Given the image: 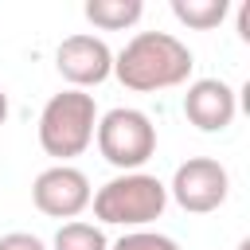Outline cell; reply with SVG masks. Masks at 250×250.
Segmentation results:
<instances>
[{
  "mask_svg": "<svg viewBox=\"0 0 250 250\" xmlns=\"http://www.w3.org/2000/svg\"><path fill=\"white\" fill-rule=\"evenodd\" d=\"M4 121H8V94L0 90V125H4Z\"/></svg>",
  "mask_w": 250,
  "mask_h": 250,
  "instance_id": "obj_15",
  "label": "cell"
},
{
  "mask_svg": "<svg viewBox=\"0 0 250 250\" xmlns=\"http://www.w3.org/2000/svg\"><path fill=\"white\" fill-rule=\"evenodd\" d=\"M109 250H180V242L145 227V230H125L117 242H109Z\"/></svg>",
  "mask_w": 250,
  "mask_h": 250,
  "instance_id": "obj_12",
  "label": "cell"
},
{
  "mask_svg": "<svg viewBox=\"0 0 250 250\" xmlns=\"http://www.w3.org/2000/svg\"><path fill=\"white\" fill-rule=\"evenodd\" d=\"M94 141H98V152L105 156V164H113L117 172H141L156 152V125L145 109L113 105V109L98 113Z\"/></svg>",
  "mask_w": 250,
  "mask_h": 250,
  "instance_id": "obj_4",
  "label": "cell"
},
{
  "mask_svg": "<svg viewBox=\"0 0 250 250\" xmlns=\"http://www.w3.org/2000/svg\"><path fill=\"white\" fill-rule=\"evenodd\" d=\"M82 16L98 27V31H125L145 16L141 0H86Z\"/></svg>",
  "mask_w": 250,
  "mask_h": 250,
  "instance_id": "obj_9",
  "label": "cell"
},
{
  "mask_svg": "<svg viewBox=\"0 0 250 250\" xmlns=\"http://www.w3.org/2000/svg\"><path fill=\"white\" fill-rule=\"evenodd\" d=\"M168 188V199L176 207H184L188 215H207V211H219L230 195V172L215 160V156H188L176 172H172V184Z\"/></svg>",
  "mask_w": 250,
  "mask_h": 250,
  "instance_id": "obj_5",
  "label": "cell"
},
{
  "mask_svg": "<svg viewBox=\"0 0 250 250\" xmlns=\"http://www.w3.org/2000/svg\"><path fill=\"white\" fill-rule=\"evenodd\" d=\"M238 35H242V39H250V4H242V8H238Z\"/></svg>",
  "mask_w": 250,
  "mask_h": 250,
  "instance_id": "obj_14",
  "label": "cell"
},
{
  "mask_svg": "<svg viewBox=\"0 0 250 250\" xmlns=\"http://www.w3.org/2000/svg\"><path fill=\"white\" fill-rule=\"evenodd\" d=\"M230 4L227 0H172V16L184 23V27H195V31H211L227 20Z\"/></svg>",
  "mask_w": 250,
  "mask_h": 250,
  "instance_id": "obj_11",
  "label": "cell"
},
{
  "mask_svg": "<svg viewBox=\"0 0 250 250\" xmlns=\"http://www.w3.org/2000/svg\"><path fill=\"white\" fill-rule=\"evenodd\" d=\"M90 195H94L90 176L74 164H51L31 180V203L47 219H62V223L78 219L90 207Z\"/></svg>",
  "mask_w": 250,
  "mask_h": 250,
  "instance_id": "obj_6",
  "label": "cell"
},
{
  "mask_svg": "<svg viewBox=\"0 0 250 250\" xmlns=\"http://www.w3.org/2000/svg\"><path fill=\"white\" fill-rule=\"evenodd\" d=\"M47 250H109V238L98 223H86V219H70L55 230L51 246Z\"/></svg>",
  "mask_w": 250,
  "mask_h": 250,
  "instance_id": "obj_10",
  "label": "cell"
},
{
  "mask_svg": "<svg viewBox=\"0 0 250 250\" xmlns=\"http://www.w3.org/2000/svg\"><path fill=\"white\" fill-rule=\"evenodd\" d=\"M191 70H195V55L172 31H137L113 55V78L137 94L176 90L191 78Z\"/></svg>",
  "mask_w": 250,
  "mask_h": 250,
  "instance_id": "obj_1",
  "label": "cell"
},
{
  "mask_svg": "<svg viewBox=\"0 0 250 250\" xmlns=\"http://www.w3.org/2000/svg\"><path fill=\"white\" fill-rule=\"evenodd\" d=\"M94 129H98V102L86 90H62L51 94L43 113H39V148L47 156H55L59 164H70L74 156H82L94 145Z\"/></svg>",
  "mask_w": 250,
  "mask_h": 250,
  "instance_id": "obj_3",
  "label": "cell"
},
{
  "mask_svg": "<svg viewBox=\"0 0 250 250\" xmlns=\"http://www.w3.org/2000/svg\"><path fill=\"white\" fill-rule=\"evenodd\" d=\"M98 227H125V230H145L156 223L168 207V188L152 172H117L90 195Z\"/></svg>",
  "mask_w": 250,
  "mask_h": 250,
  "instance_id": "obj_2",
  "label": "cell"
},
{
  "mask_svg": "<svg viewBox=\"0 0 250 250\" xmlns=\"http://www.w3.org/2000/svg\"><path fill=\"white\" fill-rule=\"evenodd\" d=\"M0 250H47V242L31 230H8L0 234Z\"/></svg>",
  "mask_w": 250,
  "mask_h": 250,
  "instance_id": "obj_13",
  "label": "cell"
},
{
  "mask_svg": "<svg viewBox=\"0 0 250 250\" xmlns=\"http://www.w3.org/2000/svg\"><path fill=\"white\" fill-rule=\"evenodd\" d=\"M238 113V94L223 78H195L184 94V117L199 133H223Z\"/></svg>",
  "mask_w": 250,
  "mask_h": 250,
  "instance_id": "obj_8",
  "label": "cell"
},
{
  "mask_svg": "<svg viewBox=\"0 0 250 250\" xmlns=\"http://www.w3.org/2000/svg\"><path fill=\"white\" fill-rule=\"evenodd\" d=\"M55 66L70 82V90H90V86H102L113 74V51H109V43L102 35L78 31V35H66L59 43Z\"/></svg>",
  "mask_w": 250,
  "mask_h": 250,
  "instance_id": "obj_7",
  "label": "cell"
}]
</instances>
